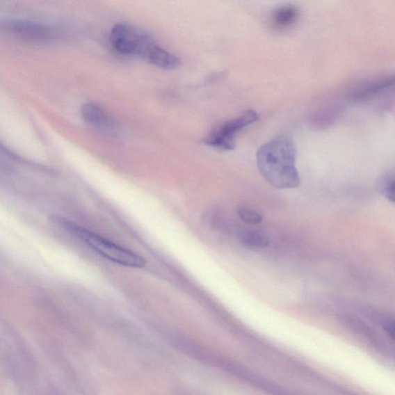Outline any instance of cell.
<instances>
[{
    "label": "cell",
    "mask_w": 395,
    "mask_h": 395,
    "mask_svg": "<svg viewBox=\"0 0 395 395\" xmlns=\"http://www.w3.org/2000/svg\"><path fill=\"white\" fill-rule=\"evenodd\" d=\"M239 239L244 246L252 250L264 249L270 245L269 238L256 232H243Z\"/></svg>",
    "instance_id": "9"
},
{
    "label": "cell",
    "mask_w": 395,
    "mask_h": 395,
    "mask_svg": "<svg viewBox=\"0 0 395 395\" xmlns=\"http://www.w3.org/2000/svg\"><path fill=\"white\" fill-rule=\"evenodd\" d=\"M259 115L256 111L247 110L238 117L218 126L204 139V144L224 151L234 150L236 140L239 132L256 123Z\"/></svg>",
    "instance_id": "4"
},
{
    "label": "cell",
    "mask_w": 395,
    "mask_h": 395,
    "mask_svg": "<svg viewBox=\"0 0 395 395\" xmlns=\"http://www.w3.org/2000/svg\"><path fill=\"white\" fill-rule=\"evenodd\" d=\"M296 150L291 137L280 136L261 145L257 153L259 172L273 187L298 188L300 175L296 167Z\"/></svg>",
    "instance_id": "1"
},
{
    "label": "cell",
    "mask_w": 395,
    "mask_h": 395,
    "mask_svg": "<svg viewBox=\"0 0 395 395\" xmlns=\"http://www.w3.org/2000/svg\"><path fill=\"white\" fill-rule=\"evenodd\" d=\"M110 43L120 54L142 58L163 70L180 66V60L173 54L155 43L145 32L126 24H116L110 33Z\"/></svg>",
    "instance_id": "2"
},
{
    "label": "cell",
    "mask_w": 395,
    "mask_h": 395,
    "mask_svg": "<svg viewBox=\"0 0 395 395\" xmlns=\"http://www.w3.org/2000/svg\"><path fill=\"white\" fill-rule=\"evenodd\" d=\"M339 111L338 108H328L321 111V114H319L316 117V123L319 124H327L332 122L335 117H337V113Z\"/></svg>",
    "instance_id": "12"
},
{
    "label": "cell",
    "mask_w": 395,
    "mask_h": 395,
    "mask_svg": "<svg viewBox=\"0 0 395 395\" xmlns=\"http://www.w3.org/2000/svg\"><path fill=\"white\" fill-rule=\"evenodd\" d=\"M394 175L392 172L387 173L380 182V189L387 200L392 202H394Z\"/></svg>",
    "instance_id": "10"
},
{
    "label": "cell",
    "mask_w": 395,
    "mask_h": 395,
    "mask_svg": "<svg viewBox=\"0 0 395 395\" xmlns=\"http://www.w3.org/2000/svg\"><path fill=\"white\" fill-rule=\"evenodd\" d=\"M237 213L241 220L246 224L258 225L263 221L262 215L254 209L241 208L238 209Z\"/></svg>",
    "instance_id": "11"
},
{
    "label": "cell",
    "mask_w": 395,
    "mask_h": 395,
    "mask_svg": "<svg viewBox=\"0 0 395 395\" xmlns=\"http://www.w3.org/2000/svg\"><path fill=\"white\" fill-rule=\"evenodd\" d=\"M394 84V75L373 77L360 83L353 88L348 95L350 102L362 103L373 100L393 88Z\"/></svg>",
    "instance_id": "5"
},
{
    "label": "cell",
    "mask_w": 395,
    "mask_h": 395,
    "mask_svg": "<svg viewBox=\"0 0 395 395\" xmlns=\"http://www.w3.org/2000/svg\"><path fill=\"white\" fill-rule=\"evenodd\" d=\"M81 115L84 122L96 130L110 133L117 129V124L109 113L97 104H83Z\"/></svg>",
    "instance_id": "6"
},
{
    "label": "cell",
    "mask_w": 395,
    "mask_h": 395,
    "mask_svg": "<svg viewBox=\"0 0 395 395\" xmlns=\"http://www.w3.org/2000/svg\"><path fill=\"white\" fill-rule=\"evenodd\" d=\"M60 223L63 227L76 237H79L83 243L97 252L99 255L113 263L131 268H138V269L146 265V260L138 254L124 249L91 231L67 221L61 220Z\"/></svg>",
    "instance_id": "3"
},
{
    "label": "cell",
    "mask_w": 395,
    "mask_h": 395,
    "mask_svg": "<svg viewBox=\"0 0 395 395\" xmlns=\"http://www.w3.org/2000/svg\"><path fill=\"white\" fill-rule=\"evenodd\" d=\"M10 29L26 39L40 40L49 36V31L46 26L37 24L16 21L9 24Z\"/></svg>",
    "instance_id": "8"
},
{
    "label": "cell",
    "mask_w": 395,
    "mask_h": 395,
    "mask_svg": "<svg viewBox=\"0 0 395 395\" xmlns=\"http://www.w3.org/2000/svg\"><path fill=\"white\" fill-rule=\"evenodd\" d=\"M300 16V10L296 6H281L271 13V25L274 30H287L298 23Z\"/></svg>",
    "instance_id": "7"
}]
</instances>
